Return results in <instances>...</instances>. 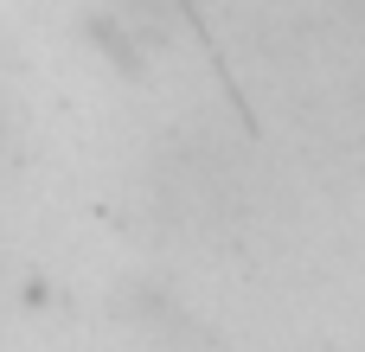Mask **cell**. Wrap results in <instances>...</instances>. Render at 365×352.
Segmentation results:
<instances>
[{"instance_id":"6da1fadb","label":"cell","mask_w":365,"mask_h":352,"mask_svg":"<svg viewBox=\"0 0 365 352\" xmlns=\"http://www.w3.org/2000/svg\"><path fill=\"white\" fill-rule=\"evenodd\" d=\"M148 199H154V218L180 237H225L257 205V173L237 141L199 128V135H180L173 147H160V160L148 173Z\"/></svg>"},{"instance_id":"7a4b0ae2","label":"cell","mask_w":365,"mask_h":352,"mask_svg":"<svg viewBox=\"0 0 365 352\" xmlns=\"http://www.w3.org/2000/svg\"><path fill=\"white\" fill-rule=\"evenodd\" d=\"M359 6H365V0H359Z\"/></svg>"}]
</instances>
